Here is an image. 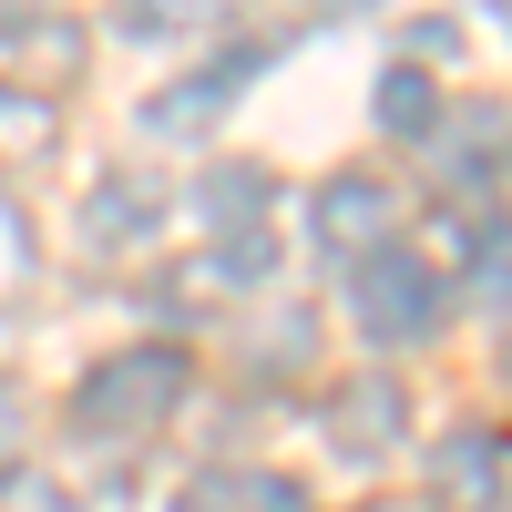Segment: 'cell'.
I'll use <instances>...</instances> for the list:
<instances>
[{"label":"cell","instance_id":"obj_1","mask_svg":"<svg viewBox=\"0 0 512 512\" xmlns=\"http://www.w3.org/2000/svg\"><path fill=\"white\" fill-rule=\"evenodd\" d=\"M175 400H185V349H123L82 379V420L93 431H154Z\"/></svg>","mask_w":512,"mask_h":512},{"label":"cell","instance_id":"obj_2","mask_svg":"<svg viewBox=\"0 0 512 512\" xmlns=\"http://www.w3.org/2000/svg\"><path fill=\"white\" fill-rule=\"evenodd\" d=\"M359 328L390 349V338H431L441 328V277L420 267L410 246H379V256H359Z\"/></svg>","mask_w":512,"mask_h":512},{"label":"cell","instance_id":"obj_3","mask_svg":"<svg viewBox=\"0 0 512 512\" xmlns=\"http://www.w3.org/2000/svg\"><path fill=\"white\" fill-rule=\"evenodd\" d=\"M308 236L328 256H379V246H390V185H379V175H328L318 205H308Z\"/></svg>","mask_w":512,"mask_h":512},{"label":"cell","instance_id":"obj_4","mask_svg":"<svg viewBox=\"0 0 512 512\" xmlns=\"http://www.w3.org/2000/svg\"><path fill=\"white\" fill-rule=\"evenodd\" d=\"M318 431L349 451V461H379L400 431H410V400H400V379H338L328 410H318Z\"/></svg>","mask_w":512,"mask_h":512},{"label":"cell","instance_id":"obj_5","mask_svg":"<svg viewBox=\"0 0 512 512\" xmlns=\"http://www.w3.org/2000/svg\"><path fill=\"white\" fill-rule=\"evenodd\" d=\"M154 226H164V195L144 175H113V185H93V205H82V246L93 256H144Z\"/></svg>","mask_w":512,"mask_h":512},{"label":"cell","instance_id":"obj_6","mask_svg":"<svg viewBox=\"0 0 512 512\" xmlns=\"http://www.w3.org/2000/svg\"><path fill=\"white\" fill-rule=\"evenodd\" d=\"M246 72H256V52H226V62H205L195 82H175V93H154L144 103V134H205L236 93H246Z\"/></svg>","mask_w":512,"mask_h":512},{"label":"cell","instance_id":"obj_7","mask_svg":"<svg viewBox=\"0 0 512 512\" xmlns=\"http://www.w3.org/2000/svg\"><path fill=\"white\" fill-rule=\"evenodd\" d=\"M441 492L451 502H492L502 492V431H451L441 441Z\"/></svg>","mask_w":512,"mask_h":512},{"label":"cell","instance_id":"obj_8","mask_svg":"<svg viewBox=\"0 0 512 512\" xmlns=\"http://www.w3.org/2000/svg\"><path fill=\"white\" fill-rule=\"evenodd\" d=\"M431 123H441V93H431V72H390V82H379V134H400V144H420V134H431Z\"/></svg>","mask_w":512,"mask_h":512},{"label":"cell","instance_id":"obj_9","mask_svg":"<svg viewBox=\"0 0 512 512\" xmlns=\"http://www.w3.org/2000/svg\"><path fill=\"white\" fill-rule=\"evenodd\" d=\"M195 512H297V482H277V472H226V482L195 492Z\"/></svg>","mask_w":512,"mask_h":512},{"label":"cell","instance_id":"obj_10","mask_svg":"<svg viewBox=\"0 0 512 512\" xmlns=\"http://www.w3.org/2000/svg\"><path fill=\"white\" fill-rule=\"evenodd\" d=\"M472 287H492V297H512V216H492V226L472 236Z\"/></svg>","mask_w":512,"mask_h":512},{"label":"cell","instance_id":"obj_11","mask_svg":"<svg viewBox=\"0 0 512 512\" xmlns=\"http://www.w3.org/2000/svg\"><path fill=\"white\" fill-rule=\"evenodd\" d=\"M0 144H11V154H41V144H52V103L0 93Z\"/></svg>","mask_w":512,"mask_h":512},{"label":"cell","instance_id":"obj_12","mask_svg":"<svg viewBox=\"0 0 512 512\" xmlns=\"http://www.w3.org/2000/svg\"><path fill=\"white\" fill-rule=\"evenodd\" d=\"M205 205H216V226L236 216V236L256 226V205H267V175H216V185H205Z\"/></svg>","mask_w":512,"mask_h":512},{"label":"cell","instance_id":"obj_13","mask_svg":"<svg viewBox=\"0 0 512 512\" xmlns=\"http://www.w3.org/2000/svg\"><path fill=\"white\" fill-rule=\"evenodd\" d=\"M0 512H72V492L41 472H0Z\"/></svg>","mask_w":512,"mask_h":512},{"label":"cell","instance_id":"obj_14","mask_svg":"<svg viewBox=\"0 0 512 512\" xmlns=\"http://www.w3.org/2000/svg\"><path fill=\"white\" fill-rule=\"evenodd\" d=\"M205 11H216V0H134V31H185Z\"/></svg>","mask_w":512,"mask_h":512},{"label":"cell","instance_id":"obj_15","mask_svg":"<svg viewBox=\"0 0 512 512\" xmlns=\"http://www.w3.org/2000/svg\"><path fill=\"white\" fill-rule=\"evenodd\" d=\"M31 31V0H0V41H21Z\"/></svg>","mask_w":512,"mask_h":512}]
</instances>
